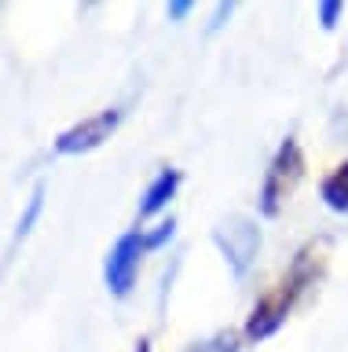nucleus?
<instances>
[{
	"label": "nucleus",
	"mask_w": 348,
	"mask_h": 352,
	"mask_svg": "<svg viewBox=\"0 0 348 352\" xmlns=\"http://www.w3.org/2000/svg\"><path fill=\"white\" fill-rule=\"evenodd\" d=\"M319 272H323V246L308 242V246L297 250V257L290 261L286 275H282V279L253 305V312H249V319H246V330H242L246 341H268L271 334H275V330L290 319L293 308H297L304 290L315 286Z\"/></svg>",
	"instance_id": "nucleus-1"
},
{
	"label": "nucleus",
	"mask_w": 348,
	"mask_h": 352,
	"mask_svg": "<svg viewBox=\"0 0 348 352\" xmlns=\"http://www.w3.org/2000/svg\"><path fill=\"white\" fill-rule=\"evenodd\" d=\"M304 169H308V162H304V151L297 136H286L275 147L271 154L268 169H264V184H260V195H257V209L260 217H279L282 206L290 202V195L297 191V184L304 180Z\"/></svg>",
	"instance_id": "nucleus-2"
},
{
	"label": "nucleus",
	"mask_w": 348,
	"mask_h": 352,
	"mask_svg": "<svg viewBox=\"0 0 348 352\" xmlns=\"http://www.w3.org/2000/svg\"><path fill=\"white\" fill-rule=\"evenodd\" d=\"M147 253H150V246H147L143 228H132V231H125V235H117V242L111 246V253H106V261H103V279H106V290L114 297L132 294L139 264H143Z\"/></svg>",
	"instance_id": "nucleus-3"
},
{
	"label": "nucleus",
	"mask_w": 348,
	"mask_h": 352,
	"mask_svg": "<svg viewBox=\"0 0 348 352\" xmlns=\"http://www.w3.org/2000/svg\"><path fill=\"white\" fill-rule=\"evenodd\" d=\"M213 242L220 246V253H224V261H227V268H231L235 279H246L249 268L257 264V253H260V228L249 217L235 213V217H227V220L216 224Z\"/></svg>",
	"instance_id": "nucleus-4"
},
{
	"label": "nucleus",
	"mask_w": 348,
	"mask_h": 352,
	"mask_svg": "<svg viewBox=\"0 0 348 352\" xmlns=\"http://www.w3.org/2000/svg\"><path fill=\"white\" fill-rule=\"evenodd\" d=\"M121 118H125L121 107H106L92 118H81L78 125L62 129L59 136L51 140V151L56 154H89V151L103 147V143L114 136L117 125H121Z\"/></svg>",
	"instance_id": "nucleus-5"
},
{
	"label": "nucleus",
	"mask_w": 348,
	"mask_h": 352,
	"mask_svg": "<svg viewBox=\"0 0 348 352\" xmlns=\"http://www.w3.org/2000/svg\"><path fill=\"white\" fill-rule=\"evenodd\" d=\"M180 184H183V173L180 169H172V165L158 169V176L147 184V191L139 195V220H150V217H158L161 209H169V202L180 191Z\"/></svg>",
	"instance_id": "nucleus-6"
},
{
	"label": "nucleus",
	"mask_w": 348,
	"mask_h": 352,
	"mask_svg": "<svg viewBox=\"0 0 348 352\" xmlns=\"http://www.w3.org/2000/svg\"><path fill=\"white\" fill-rule=\"evenodd\" d=\"M319 198H323L326 209H334V213H348V162L334 165V169L323 176Z\"/></svg>",
	"instance_id": "nucleus-7"
},
{
	"label": "nucleus",
	"mask_w": 348,
	"mask_h": 352,
	"mask_svg": "<svg viewBox=\"0 0 348 352\" xmlns=\"http://www.w3.org/2000/svg\"><path fill=\"white\" fill-rule=\"evenodd\" d=\"M183 352H242V338H238V330H216V334L202 338V341H191Z\"/></svg>",
	"instance_id": "nucleus-8"
},
{
	"label": "nucleus",
	"mask_w": 348,
	"mask_h": 352,
	"mask_svg": "<svg viewBox=\"0 0 348 352\" xmlns=\"http://www.w3.org/2000/svg\"><path fill=\"white\" fill-rule=\"evenodd\" d=\"M40 206H45V187H34V195H30V206H26V213H23V220H19V228H15V242H23L30 231H34V224H37V217H40Z\"/></svg>",
	"instance_id": "nucleus-9"
},
{
	"label": "nucleus",
	"mask_w": 348,
	"mask_h": 352,
	"mask_svg": "<svg viewBox=\"0 0 348 352\" xmlns=\"http://www.w3.org/2000/svg\"><path fill=\"white\" fill-rule=\"evenodd\" d=\"M315 15H319V26L326 33L337 30V22L345 15V0H319V4H315Z\"/></svg>",
	"instance_id": "nucleus-10"
},
{
	"label": "nucleus",
	"mask_w": 348,
	"mask_h": 352,
	"mask_svg": "<svg viewBox=\"0 0 348 352\" xmlns=\"http://www.w3.org/2000/svg\"><path fill=\"white\" fill-rule=\"evenodd\" d=\"M191 8H194V4H191V0H172V4L165 8V15H169L172 22H180V19H183V15H187V11H191Z\"/></svg>",
	"instance_id": "nucleus-11"
},
{
	"label": "nucleus",
	"mask_w": 348,
	"mask_h": 352,
	"mask_svg": "<svg viewBox=\"0 0 348 352\" xmlns=\"http://www.w3.org/2000/svg\"><path fill=\"white\" fill-rule=\"evenodd\" d=\"M231 11H235V4H220V8H216V15H213V22H209V30L220 26V22H224L227 15H231Z\"/></svg>",
	"instance_id": "nucleus-12"
},
{
	"label": "nucleus",
	"mask_w": 348,
	"mask_h": 352,
	"mask_svg": "<svg viewBox=\"0 0 348 352\" xmlns=\"http://www.w3.org/2000/svg\"><path fill=\"white\" fill-rule=\"evenodd\" d=\"M132 352H150V338H139L136 345H132Z\"/></svg>",
	"instance_id": "nucleus-13"
}]
</instances>
